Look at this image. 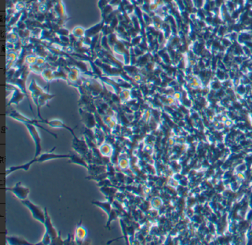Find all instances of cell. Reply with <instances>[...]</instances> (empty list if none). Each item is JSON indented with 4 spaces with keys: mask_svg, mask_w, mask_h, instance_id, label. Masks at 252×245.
Returning <instances> with one entry per match:
<instances>
[{
    "mask_svg": "<svg viewBox=\"0 0 252 245\" xmlns=\"http://www.w3.org/2000/svg\"><path fill=\"white\" fill-rule=\"evenodd\" d=\"M14 93L12 96V98H11V101L8 103L9 105H11V104H15V105H18L21 102L22 100L24 99L25 96H26L25 93H23L22 91L19 89V88H13Z\"/></svg>",
    "mask_w": 252,
    "mask_h": 245,
    "instance_id": "obj_9",
    "label": "cell"
},
{
    "mask_svg": "<svg viewBox=\"0 0 252 245\" xmlns=\"http://www.w3.org/2000/svg\"><path fill=\"white\" fill-rule=\"evenodd\" d=\"M87 236V229L81 224L78 225L74 234V240L75 243L78 244H81L84 242V240L86 239Z\"/></svg>",
    "mask_w": 252,
    "mask_h": 245,
    "instance_id": "obj_8",
    "label": "cell"
},
{
    "mask_svg": "<svg viewBox=\"0 0 252 245\" xmlns=\"http://www.w3.org/2000/svg\"><path fill=\"white\" fill-rule=\"evenodd\" d=\"M54 150L55 147L53 149H52V151H50V152L44 153L41 154L38 157L33 158V159L30 160L29 162L32 165L33 164L36 162H44L45 161H48V160L51 159H70L71 157V155H58L53 153V151H54Z\"/></svg>",
    "mask_w": 252,
    "mask_h": 245,
    "instance_id": "obj_6",
    "label": "cell"
},
{
    "mask_svg": "<svg viewBox=\"0 0 252 245\" xmlns=\"http://www.w3.org/2000/svg\"><path fill=\"white\" fill-rule=\"evenodd\" d=\"M71 133L73 136V148L80 155H84L88 151L87 146L85 142L83 140H81V139H79V138H78L77 137L75 136L73 131L71 132Z\"/></svg>",
    "mask_w": 252,
    "mask_h": 245,
    "instance_id": "obj_7",
    "label": "cell"
},
{
    "mask_svg": "<svg viewBox=\"0 0 252 245\" xmlns=\"http://www.w3.org/2000/svg\"><path fill=\"white\" fill-rule=\"evenodd\" d=\"M22 203L23 205L26 206L29 210H30L31 212L32 216L35 220L38 221L39 222L42 223V224H44V221H45V211H44L42 210L41 207H39L38 205L33 204L32 201H30V200L25 199L22 201Z\"/></svg>",
    "mask_w": 252,
    "mask_h": 245,
    "instance_id": "obj_3",
    "label": "cell"
},
{
    "mask_svg": "<svg viewBox=\"0 0 252 245\" xmlns=\"http://www.w3.org/2000/svg\"><path fill=\"white\" fill-rule=\"evenodd\" d=\"M44 211L46 215L45 221L44 223L45 233L40 243L37 244H63L64 241L61 238L60 233L58 234V231L53 227L50 217L47 213V208H44Z\"/></svg>",
    "mask_w": 252,
    "mask_h": 245,
    "instance_id": "obj_1",
    "label": "cell"
},
{
    "mask_svg": "<svg viewBox=\"0 0 252 245\" xmlns=\"http://www.w3.org/2000/svg\"><path fill=\"white\" fill-rule=\"evenodd\" d=\"M7 115H8V116H10L11 118H13V119H14L15 120H16V121H20V122L24 123L25 124H32V125H34V126H36V127H38V128H41V129L44 130V131L47 132V133H49L50 134H51V135L53 136H54L56 138H57V135H56V134H55V133H51L50 131L47 130V129H45V128H43L42 126L39 125V122H43V120L37 121V120H36V119H28V118H27L26 116H23L22 114H21L20 113H19L18 111H16V110H13V111H11V113H9Z\"/></svg>",
    "mask_w": 252,
    "mask_h": 245,
    "instance_id": "obj_2",
    "label": "cell"
},
{
    "mask_svg": "<svg viewBox=\"0 0 252 245\" xmlns=\"http://www.w3.org/2000/svg\"><path fill=\"white\" fill-rule=\"evenodd\" d=\"M70 161H71V162L75 163V164H78V165H82V166L84 167L89 169V167H88L87 164L85 162V161H84V159H81L80 157H77V156H75L74 155H71V157L70 158Z\"/></svg>",
    "mask_w": 252,
    "mask_h": 245,
    "instance_id": "obj_12",
    "label": "cell"
},
{
    "mask_svg": "<svg viewBox=\"0 0 252 245\" xmlns=\"http://www.w3.org/2000/svg\"><path fill=\"white\" fill-rule=\"evenodd\" d=\"M225 124H226V127H231L232 125V121L230 120V119H228L227 121L225 122Z\"/></svg>",
    "mask_w": 252,
    "mask_h": 245,
    "instance_id": "obj_16",
    "label": "cell"
},
{
    "mask_svg": "<svg viewBox=\"0 0 252 245\" xmlns=\"http://www.w3.org/2000/svg\"><path fill=\"white\" fill-rule=\"evenodd\" d=\"M249 77H250L251 79H252V72L251 71L249 73Z\"/></svg>",
    "mask_w": 252,
    "mask_h": 245,
    "instance_id": "obj_18",
    "label": "cell"
},
{
    "mask_svg": "<svg viewBox=\"0 0 252 245\" xmlns=\"http://www.w3.org/2000/svg\"><path fill=\"white\" fill-rule=\"evenodd\" d=\"M6 239H7V242L9 244H30V243H29L25 239L17 236H7Z\"/></svg>",
    "mask_w": 252,
    "mask_h": 245,
    "instance_id": "obj_11",
    "label": "cell"
},
{
    "mask_svg": "<svg viewBox=\"0 0 252 245\" xmlns=\"http://www.w3.org/2000/svg\"><path fill=\"white\" fill-rule=\"evenodd\" d=\"M93 204L98 206L101 209H102L105 212V213L107 214V216H109L111 214V213H112V206H111V203L110 201H104V202H103V201H93Z\"/></svg>",
    "mask_w": 252,
    "mask_h": 245,
    "instance_id": "obj_10",
    "label": "cell"
},
{
    "mask_svg": "<svg viewBox=\"0 0 252 245\" xmlns=\"http://www.w3.org/2000/svg\"><path fill=\"white\" fill-rule=\"evenodd\" d=\"M174 98H175V99L176 100L180 99V98H181V94H180V93H175V94H174Z\"/></svg>",
    "mask_w": 252,
    "mask_h": 245,
    "instance_id": "obj_15",
    "label": "cell"
},
{
    "mask_svg": "<svg viewBox=\"0 0 252 245\" xmlns=\"http://www.w3.org/2000/svg\"><path fill=\"white\" fill-rule=\"evenodd\" d=\"M25 126H26L27 129H28V132H29V133L30 134V136H32L33 142L35 143L36 152H35V156H34V158H36L39 156H40L41 152H42L41 137L40 136H39V132L37 130L36 127L29 124H25Z\"/></svg>",
    "mask_w": 252,
    "mask_h": 245,
    "instance_id": "obj_5",
    "label": "cell"
},
{
    "mask_svg": "<svg viewBox=\"0 0 252 245\" xmlns=\"http://www.w3.org/2000/svg\"><path fill=\"white\" fill-rule=\"evenodd\" d=\"M100 153H101L103 156H110L111 153H112V148L110 147V146L108 145V144H103L101 147H100Z\"/></svg>",
    "mask_w": 252,
    "mask_h": 245,
    "instance_id": "obj_13",
    "label": "cell"
},
{
    "mask_svg": "<svg viewBox=\"0 0 252 245\" xmlns=\"http://www.w3.org/2000/svg\"><path fill=\"white\" fill-rule=\"evenodd\" d=\"M119 165H120V167H121V168H123V169H126V168L128 167L129 163H128L127 160H126V159H121V160H120Z\"/></svg>",
    "mask_w": 252,
    "mask_h": 245,
    "instance_id": "obj_14",
    "label": "cell"
},
{
    "mask_svg": "<svg viewBox=\"0 0 252 245\" xmlns=\"http://www.w3.org/2000/svg\"><path fill=\"white\" fill-rule=\"evenodd\" d=\"M6 190H8L13 193L14 196L21 201L28 199V195L30 193V189L26 186L22 184L21 182L16 183L13 187H7Z\"/></svg>",
    "mask_w": 252,
    "mask_h": 245,
    "instance_id": "obj_4",
    "label": "cell"
},
{
    "mask_svg": "<svg viewBox=\"0 0 252 245\" xmlns=\"http://www.w3.org/2000/svg\"><path fill=\"white\" fill-rule=\"evenodd\" d=\"M228 119L227 116H222V118H221V120H222V122H224V123L226 122V121H227Z\"/></svg>",
    "mask_w": 252,
    "mask_h": 245,
    "instance_id": "obj_17",
    "label": "cell"
}]
</instances>
